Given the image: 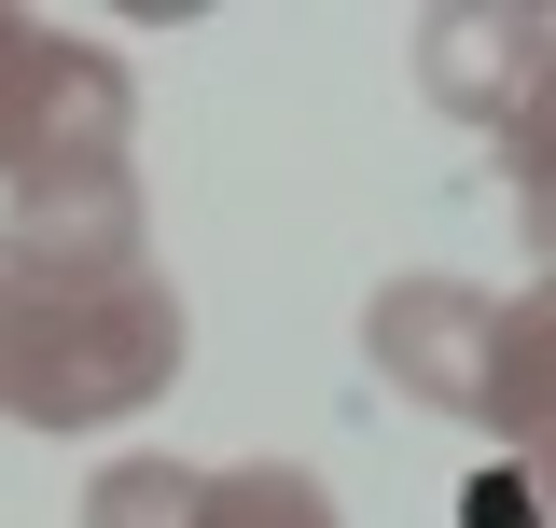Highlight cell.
Listing matches in <instances>:
<instances>
[{
    "label": "cell",
    "mask_w": 556,
    "mask_h": 528,
    "mask_svg": "<svg viewBox=\"0 0 556 528\" xmlns=\"http://www.w3.org/2000/svg\"><path fill=\"white\" fill-rule=\"evenodd\" d=\"M181 292L139 264L98 292H0V417L14 431H112L181 376Z\"/></svg>",
    "instance_id": "obj_1"
},
{
    "label": "cell",
    "mask_w": 556,
    "mask_h": 528,
    "mask_svg": "<svg viewBox=\"0 0 556 528\" xmlns=\"http://www.w3.org/2000/svg\"><path fill=\"white\" fill-rule=\"evenodd\" d=\"M486 348H501V306H486L473 278H390V292L362 306V362L404 403L473 417V431H486Z\"/></svg>",
    "instance_id": "obj_2"
},
{
    "label": "cell",
    "mask_w": 556,
    "mask_h": 528,
    "mask_svg": "<svg viewBox=\"0 0 556 528\" xmlns=\"http://www.w3.org/2000/svg\"><path fill=\"white\" fill-rule=\"evenodd\" d=\"M139 167L112 181H14L0 209V292H98V278H139Z\"/></svg>",
    "instance_id": "obj_3"
},
{
    "label": "cell",
    "mask_w": 556,
    "mask_h": 528,
    "mask_svg": "<svg viewBox=\"0 0 556 528\" xmlns=\"http://www.w3.org/2000/svg\"><path fill=\"white\" fill-rule=\"evenodd\" d=\"M556 56V14H486V0H459V14H431L417 28V84H431V112H459V126H515V98L543 84Z\"/></svg>",
    "instance_id": "obj_4"
},
{
    "label": "cell",
    "mask_w": 556,
    "mask_h": 528,
    "mask_svg": "<svg viewBox=\"0 0 556 528\" xmlns=\"http://www.w3.org/2000/svg\"><path fill=\"white\" fill-rule=\"evenodd\" d=\"M486 431L515 445V473L556 501V278H529L501 306V348H486Z\"/></svg>",
    "instance_id": "obj_5"
},
{
    "label": "cell",
    "mask_w": 556,
    "mask_h": 528,
    "mask_svg": "<svg viewBox=\"0 0 556 528\" xmlns=\"http://www.w3.org/2000/svg\"><path fill=\"white\" fill-rule=\"evenodd\" d=\"M56 84H70V28H42V14H14V0H0V181H14V153L42 139Z\"/></svg>",
    "instance_id": "obj_6"
},
{
    "label": "cell",
    "mask_w": 556,
    "mask_h": 528,
    "mask_svg": "<svg viewBox=\"0 0 556 528\" xmlns=\"http://www.w3.org/2000/svg\"><path fill=\"white\" fill-rule=\"evenodd\" d=\"M84 528H208V473L195 460H112L84 487Z\"/></svg>",
    "instance_id": "obj_7"
},
{
    "label": "cell",
    "mask_w": 556,
    "mask_h": 528,
    "mask_svg": "<svg viewBox=\"0 0 556 528\" xmlns=\"http://www.w3.org/2000/svg\"><path fill=\"white\" fill-rule=\"evenodd\" d=\"M208 528H334V501L292 460H237V473H208Z\"/></svg>",
    "instance_id": "obj_8"
},
{
    "label": "cell",
    "mask_w": 556,
    "mask_h": 528,
    "mask_svg": "<svg viewBox=\"0 0 556 528\" xmlns=\"http://www.w3.org/2000/svg\"><path fill=\"white\" fill-rule=\"evenodd\" d=\"M501 167H515V209H529V251L556 264V56H543V84L515 98V126H501Z\"/></svg>",
    "instance_id": "obj_9"
},
{
    "label": "cell",
    "mask_w": 556,
    "mask_h": 528,
    "mask_svg": "<svg viewBox=\"0 0 556 528\" xmlns=\"http://www.w3.org/2000/svg\"><path fill=\"white\" fill-rule=\"evenodd\" d=\"M473 528H543V501H529V473H486V487H473Z\"/></svg>",
    "instance_id": "obj_10"
},
{
    "label": "cell",
    "mask_w": 556,
    "mask_h": 528,
    "mask_svg": "<svg viewBox=\"0 0 556 528\" xmlns=\"http://www.w3.org/2000/svg\"><path fill=\"white\" fill-rule=\"evenodd\" d=\"M543 528H556V501H543Z\"/></svg>",
    "instance_id": "obj_11"
}]
</instances>
